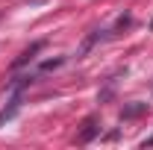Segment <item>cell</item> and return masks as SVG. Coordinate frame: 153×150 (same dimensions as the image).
I'll return each instance as SVG.
<instances>
[{
    "instance_id": "6da1fadb",
    "label": "cell",
    "mask_w": 153,
    "mask_h": 150,
    "mask_svg": "<svg viewBox=\"0 0 153 150\" xmlns=\"http://www.w3.org/2000/svg\"><path fill=\"white\" fill-rule=\"evenodd\" d=\"M18 109H21V91H15V94H12V100H9V106H6V109L0 112V127H3V124H6V121H9L12 115L18 112Z\"/></svg>"
}]
</instances>
